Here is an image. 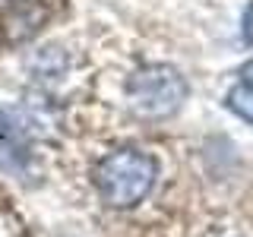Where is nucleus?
I'll list each match as a JSON object with an SVG mask.
<instances>
[{
	"label": "nucleus",
	"instance_id": "obj_1",
	"mask_svg": "<svg viewBox=\"0 0 253 237\" xmlns=\"http://www.w3.org/2000/svg\"><path fill=\"white\" fill-rule=\"evenodd\" d=\"M158 161L142 149H114L95 164V187L111 209H133L152 193Z\"/></svg>",
	"mask_w": 253,
	"mask_h": 237
},
{
	"label": "nucleus",
	"instance_id": "obj_2",
	"mask_svg": "<svg viewBox=\"0 0 253 237\" xmlns=\"http://www.w3.org/2000/svg\"><path fill=\"white\" fill-rule=\"evenodd\" d=\"M187 95V79L180 76V70L168 67V63L139 67L126 79V105L139 120H168L184 108Z\"/></svg>",
	"mask_w": 253,
	"mask_h": 237
},
{
	"label": "nucleus",
	"instance_id": "obj_3",
	"mask_svg": "<svg viewBox=\"0 0 253 237\" xmlns=\"http://www.w3.org/2000/svg\"><path fill=\"white\" fill-rule=\"evenodd\" d=\"M225 105H228L231 114L241 117V120L253 123V82H247V79L234 82L231 89H228V95H225Z\"/></svg>",
	"mask_w": 253,
	"mask_h": 237
},
{
	"label": "nucleus",
	"instance_id": "obj_4",
	"mask_svg": "<svg viewBox=\"0 0 253 237\" xmlns=\"http://www.w3.org/2000/svg\"><path fill=\"white\" fill-rule=\"evenodd\" d=\"M241 38H244V44H247V47H253V3L241 16Z\"/></svg>",
	"mask_w": 253,
	"mask_h": 237
},
{
	"label": "nucleus",
	"instance_id": "obj_5",
	"mask_svg": "<svg viewBox=\"0 0 253 237\" xmlns=\"http://www.w3.org/2000/svg\"><path fill=\"white\" fill-rule=\"evenodd\" d=\"M241 79H247V82H253V60H250V63H244V70H241Z\"/></svg>",
	"mask_w": 253,
	"mask_h": 237
}]
</instances>
